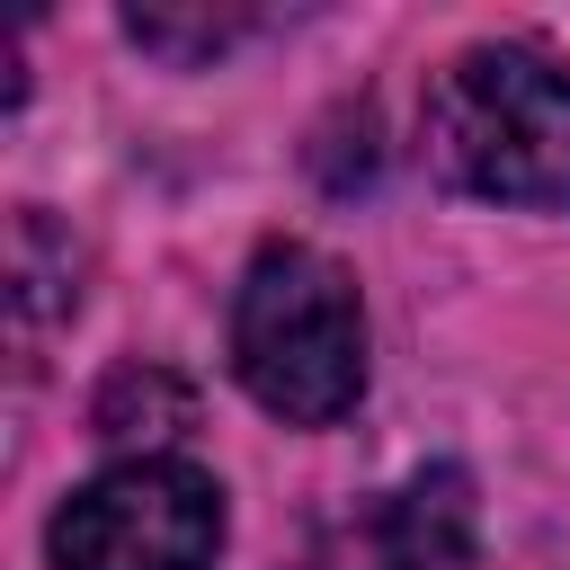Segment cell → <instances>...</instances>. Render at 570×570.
I'll return each instance as SVG.
<instances>
[{
	"label": "cell",
	"mask_w": 570,
	"mask_h": 570,
	"mask_svg": "<svg viewBox=\"0 0 570 570\" xmlns=\"http://www.w3.org/2000/svg\"><path fill=\"white\" fill-rule=\"evenodd\" d=\"M428 169L481 205H570V71L534 45H472L428 80Z\"/></svg>",
	"instance_id": "6da1fadb"
},
{
	"label": "cell",
	"mask_w": 570,
	"mask_h": 570,
	"mask_svg": "<svg viewBox=\"0 0 570 570\" xmlns=\"http://www.w3.org/2000/svg\"><path fill=\"white\" fill-rule=\"evenodd\" d=\"M232 374L258 410L330 428L365 392V312L356 276L312 240H267L232 294Z\"/></svg>",
	"instance_id": "7a4b0ae2"
},
{
	"label": "cell",
	"mask_w": 570,
	"mask_h": 570,
	"mask_svg": "<svg viewBox=\"0 0 570 570\" xmlns=\"http://www.w3.org/2000/svg\"><path fill=\"white\" fill-rule=\"evenodd\" d=\"M45 552L53 570H214L223 490L178 454H134L53 508Z\"/></svg>",
	"instance_id": "3957f363"
},
{
	"label": "cell",
	"mask_w": 570,
	"mask_h": 570,
	"mask_svg": "<svg viewBox=\"0 0 570 570\" xmlns=\"http://www.w3.org/2000/svg\"><path fill=\"white\" fill-rule=\"evenodd\" d=\"M472 534H481L472 472L428 463L401 490H374V499L338 508L312 543V570H463Z\"/></svg>",
	"instance_id": "277c9868"
},
{
	"label": "cell",
	"mask_w": 570,
	"mask_h": 570,
	"mask_svg": "<svg viewBox=\"0 0 570 570\" xmlns=\"http://www.w3.org/2000/svg\"><path fill=\"white\" fill-rule=\"evenodd\" d=\"M53 249H62V240H53V223L27 205V214H18V232H9V276H18V294H9V303H18V338H27V347H36V338L53 330V312H71V294H80L71 276H45V258H53Z\"/></svg>",
	"instance_id": "5b68a950"
},
{
	"label": "cell",
	"mask_w": 570,
	"mask_h": 570,
	"mask_svg": "<svg viewBox=\"0 0 570 570\" xmlns=\"http://www.w3.org/2000/svg\"><path fill=\"white\" fill-rule=\"evenodd\" d=\"M125 36H134V45H151V53H178V62H187V53L232 45V36H240V18H169V9H134V18H125Z\"/></svg>",
	"instance_id": "8992f818"
}]
</instances>
